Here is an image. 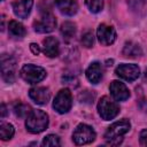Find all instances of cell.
Here are the masks:
<instances>
[{
  "label": "cell",
  "mask_w": 147,
  "mask_h": 147,
  "mask_svg": "<svg viewBox=\"0 0 147 147\" xmlns=\"http://www.w3.org/2000/svg\"><path fill=\"white\" fill-rule=\"evenodd\" d=\"M131 129V123L127 119H121L113 123L105 133V140L108 145L117 146L123 141V136Z\"/></svg>",
  "instance_id": "1"
},
{
  "label": "cell",
  "mask_w": 147,
  "mask_h": 147,
  "mask_svg": "<svg viewBox=\"0 0 147 147\" xmlns=\"http://www.w3.org/2000/svg\"><path fill=\"white\" fill-rule=\"evenodd\" d=\"M25 126L31 133H40L48 126V115L42 110H32L26 117Z\"/></svg>",
  "instance_id": "2"
},
{
  "label": "cell",
  "mask_w": 147,
  "mask_h": 147,
  "mask_svg": "<svg viewBox=\"0 0 147 147\" xmlns=\"http://www.w3.org/2000/svg\"><path fill=\"white\" fill-rule=\"evenodd\" d=\"M21 77L29 84H37L41 82L46 77V70L39 65L34 64H25L22 67L21 71Z\"/></svg>",
  "instance_id": "3"
},
{
  "label": "cell",
  "mask_w": 147,
  "mask_h": 147,
  "mask_svg": "<svg viewBox=\"0 0 147 147\" xmlns=\"http://www.w3.org/2000/svg\"><path fill=\"white\" fill-rule=\"evenodd\" d=\"M98 113L102 119L110 121L118 115L119 107L115 101L110 100V98L102 96L98 103Z\"/></svg>",
  "instance_id": "4"
},
{
  "label": "cell",
  "mask_w": 147,
  "mask_h": 147,
  "mask_svg": "<svg viewBox=\"0 0 147 147\" xmlns=\"http://www.w3.org/2000/svg\"><path fill=\"white\" fill-rule=\"evenodd\" d=\"M96 134L92 126L87 124H79L72 133V141L76 145H87L94 141Z\"/></svg>",
  "instance_id": "5"
},
{
  "label": "cell",
  "mask_w": 147,
  "mask_h": 147,
  "mask_svg": "<svg viewBox=\"0 0 147 147\" xmlns=\"http://www.w3.org/2000/svg\"><path fill=\"white\" fill-rule=\"evenodd\" d=\"M72 106V96L69 88H62L57 92L53 101V108L59 114H65Z\"/></svg>",
  "instance_id": "6"
},
{
  "label": "cell",
  "mask_w": 147,
  "mask_h": 147,
  "mask_svg": "<svg viewBox=\"0 0 147 147\" xmlns=\"http://www.w3.org/2000/svg\"><path fill=\"white\" fill-rule=\"evenodd\" d=\"M15 74H16V61L13 56L8 54L1 55V77L2 79L11 84L15 80Z\"/></svg>",
  "instance_id": "7"
},
{
  "label": "cell",
  "mask_w": 147,
  "mask_h": 147,
  "mask_svg": "<svg viewBox=\"0 0 147 147\" xmlns=\"http://www.w3.org/2000/svg\"><path fill=\"white\" fill-rule=\"evenodd\" d=\"M56 26V20L51 13H44L41 17L33 23V29L38 33L52 32Z\"/></svg>",
  "instance_id": "8"
},
{
  "label": "cell",
  "mask_w": 147,
  "mask_h": 147,
  "mask_svg": "<svg viewBox=\"0 0 147 147\" xmlns=\"http://www.w3.org/2000/svg\"><path fill=\"white\" fill-rule=\"evenodd\" d=\"M115 74L124 79V80H127V82H133L136 80L139 75H140V69L137 64H126V63H123V64H119L116 70H115Z\"/></svg>",
  "instance_id": "9"
},
{
  "label": "cell",
  "mask_w": 147,
  "mask_h": 147,
  "mask_svg": "<svg viewBox=\"0 0 147 147\" xmlns=\"http://www.w3.org/2000/svg\"><path fill=\"white\" fill-rule=\"evenodd\" d=\"M96 37L101 45L109 46L116 40V31L113 26L107 24H100L96 30Z\"/></svg>",
  "instance_id": "10"
},
{
  "label": "cell",
  "mask_w": 147,
  "mask_h": 147,
  "mask_svg": "<svg viewBox=\"0 0 147 147\" xmlns=\"http://www.w3.org/2000/svg\"><path fill=\"white\" fill-rule=\"evenodd\" d=\"M109 91H110L111 96L116 101H125L130 96V92H129L127 87L125 86L124 83H122L119 80H113L110 83Z\"/></svg>",
  "instance_id": "11"
},
{
  "label": "cell",
  "mask_w": 147,
  "mask_h": 147,
  "mask_svg": "<svg viewBox=\"0 0 147 147\" xmlns=\"http://www.w3.org/2000/svg\"><path fill=\"white\" fill-rule=\"evenodd\" d=\"M29 96L37 105H46L51 99V92L47 87H33L29 91Z\"/></svg>",
  "instance_id": "12"
},
{
  "label": "cell",
  "mask_w": 147,
  "mask_h": 147,
  "mask_svg": "<svg viewBox=\"0 0 147 147\" xmlns=\"http://www.w3.org/2000/svg\"><path fill=\"white\" fill-rule=\"evenodd\" d=\"M33 6V0H15L13 2L14 14L18 18H26Z\"/></svg>",
  "instance_id": "13"
},
{
  "label": "cell",
  "mask_w": 147,
  "mask_h": 147,
  "mask_svg": "<svg viewBox=\"0 0 147 147\" xmlns=\"http://www.w3.org/2000/svg\"><path fill=\"white\" fill-rule=\"evenodd\" d=\"M55 5L61 14L74 16L78 11V3L76 0H55Z\"/></svg>",
  "instance_id": "14"
},
{
  "label": "cell",
  "mask_w": 147,
  "mask_h": 147,
  "mask_svg": "<svg viewBox=\"0 0 147 147\" xmlns=\"http://www.w3.org/2000/svg\"><path fill=\"white\" fill-rule=\"evenodd\" d=\"M42 51L48 57H56L60 52L59 40L55 37H46L42 41Z\"/></svg>",
  "instance_id": "15"
},
{
  "label": "cell",
  "mask_w": 147,
  "mask_h": 147,
  "mask_svg": "<svg viewBox=\"0 0 147 147\" xmlns=\"http://www.w3.org/2000/svg\"><path fill=\"white\" fill-rule=\"evenodd\" d=\"M86 78L92 84H98L102 78V68L99 62H93L86 69Z\"/></svg>",
  "instance_id": "16"
},
{
  "label": "cell",
  "mask_w": 147,
  "mask_h": 147,
  "mask_svg": "<svg viewBox=\"0 0 147 147\" xmlns=\"http://www.w3.org/2000/svg\"><path fill=\"white\" fill-rule=\"evenodd\" d=\"M122 54L125 57H138V56L142 55V51L138 44H136L133 41H127V42H125V45L123 47Z\"/></svg>",
  "instance_id": "17"
},
{
  "label": "cell",
  "mask_w": 147,
  "mask_h": 147,
  "mask_svg": "<svg viewBox=\"0 0 147 147\" xmlns=\"http://www.w3.org/2000/svg\"><path fill=\"white\" fill-rule=\"evenodd\" d=\"M8 30H9V33L15 38H23L26 33L23 24H21L17 21H10L8 24Z\"/></svg>",
  "instance_id": "18"
},
{
  "label": "cell",
  "mask_w": 147,
  "mask_h": 147,
  "mask_svg": "<svg viewBox=\"0 0 147 147\" xmlns=\"http://www.w3.org/2000/svg\"><path fill=\"white\" fill-rule=\"evenodd\" d=\"M60 31H61V34L63 36L64 39H67V40L71 39L75 36V33H76V25L72 22L67 21V22L62 23Z\"/></svg>",
  "instance_id": "19"
},
{
  "label": "cell",
  "mask_w": 147,
  "mask_h": 147,
  "mask_svg": "<svg viewBox=\"0 0 147 147\" xmlns=\"http://www.w3.org/2000/svg\"><path fill=\"white\" fill-rule=\"evenodd\" d=\"M14 133H15V129H14V126L11 124L5 123V122H2L0 124V137H1L2 140L11 139Z\"/></svg>",
  "instance_id": "20"
},
{
  "label": "cell",
  "mask_w": 147,
  "mask_h": 147,
  "mask_svg": "<svg viewBox=\"0 0 147 147\" xmlns=\"http://www.w3.org/2000/svg\"><path fill=\"white\" fill-rule=\"evenodd\" d=\"M31 107L29 105H25V103H17L15 107H14V113L16 116L18 117H28V115L31 113Z\"/></svg>",
  "instance_id": "21"
},
{
  "label": "cell",
  "mask_w": 147,
  "mask_h": 147,
  "mask_svg": "<svg viewBox=\"0 0 147 147\" xmlns=\"http://www.w3.org/2000/svg\"><path fill=\"white\" fill-rule=\"evenodd\" d=\"M86 7L91 13H99L103 8V0H84Z\"/></svg>",
  "instance_id": "22"
},
{
  "label": "cell",
  "mask_w": 147,
  "mask_h": 147,
  "mask_svg": "<svg viewBox=\"0 0 147 147\" xmlns=\"http://www.w3.org/2000/svg\"><path fill=\"white\" fill-rule=\"evenodd\" d=\"M42 146H60V139L55 134H48L44 138Z\"/></svg>",
  "instance_id": "23"
},
{
  "label": "cell",
  "mask_w": 147,
  "mask_h": 147,
  "mask_svg": "<svg viewBox=\"0 0 147 147\" xmlns=\"http://www.w3.org/2000/svg\"><path fill=\"white\" fill-rule=\"evenodd\" d=\"M82 44L86 48H90V47L93 46V44H94V36H93V33L91 31H87V32H85L83 34V37H82Z\"/></svg>",
  "instance_id": "24"
},
{
  "label": "cell",
  "mask_w": 147,
  "mask_h": 147,
  "mask_svg": "<svg viewBox=\"0 0 147 147\" xmlns=\"http://www.w3.org/2000/svg\"><path fill=\"white\" fill-rule=\"evenodd\" d=\"M79 100L80 102H87V103H93L94 100V93L90 91H84L83 93L79 94Z\"/></svg>",
  "instance_id": "25"
},
{
  "label": "cell",
  "mask_w": 147,
  "mask_h": 147,
  "mask_svg": "<svg viewBox=\"0 0 147 147\" xmlns=\"http://www.w3.org/2000/svg\"><path fill=\"white\" fill-rule=\"evenodd\" d=\"M139 141L141 146H147V129L142 130L139 136Z\"/></svg>",
  "instance_id": "26"
},
{
  "label": "cell",
  "mask_w": 147,
  "mask_h": 147,
  "mask_svg": "<svg viewBox=\"0 0 147 147\" xmlns=\"http://www.w3.org/2000/svg\"><path fill=\"white\" fill-rule=\"evenodd\" d=\"M30 49H31V52H32L34 55H38V54L40 53V47H39L37 44H34V42H31V44H30Z\"/></svg>",
  "instance_id": "27"
},
{
  "label": "cell",
  "mask_w": 147,
  "mask_h": 147,
  "mask_svg": "<svg viewBox=\"0 0 147 147\" xmlns=\"http://www.w3.org/2000/svg\"><path fill=\"white\" fill-rule=\"evenodd\" d=\"M6 114H7V108H6L5 103H2V105H1V117L3 118V117L6 116Z\"/></svg>",
  "instance_id": "28"
},
{
  "label": "cell",
  "mask_w": 147,
  "mask_h": 147,
  "mask_svg": "<svg viewBox=\"0 0 147 147\" xmlns=\"http://www.w3.org/2000/svg\"><path fill=\"white\" fill-rule=\"evenodd\" d=\"M144 79L147 82V68H146V70H145V74H144Z\"/></svg>",
  "instance_id": "29"
},
{
  "label": "cell",
  "mask_w": 147,
  "mask_h": 147,
  "mask_svg": "<svg viewBox=\"0 0 147 147\" xmlns=\"http://www.w3.org/2000/svg\"><path fill=\"white\" fill-rule=\"evenodd\" d=\"M1 1H3V0H1Z\"/></svg>",
  "instance_id": "30"
}]
</instances>
